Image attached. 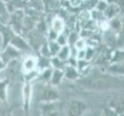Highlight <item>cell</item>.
<instances>
[{"label": "cell", "instance_id": "1", "mask_svg": "<svg viewBox=\"0 0 124 116\" xmlns=\"http://www.w3.org/2000/svg\"><path fill=\"white\" fill-rule=\"evenodd\" d=\"M23 20H24L23 9H19V10H14V12L10 13L9 22H10V27L13 29L14 33H20L23 30Z\"/></svg>", "mask_w": 124, "mask_h": 116}, {"label": "cell", "instance_id": "2", "mask_svg": "<svg viewBox=\"0 0 124 116\" xmlns=\"http://www.w3.org/2000/svg\"><path fill=\"white\" fill-rule=\"evenodd\" d=\"M20 53L22 52L19 50V49H16L13 45H7L6 47H3L1 52H0V57H1V60L4 62V63H10V62H14L19 56H20Z\"/></svg>", "mask_w": 124, "mask_h": 116}, {"label": "cell", "instance_id": "3", "mask_svg": "<svg viewBox=\"0 0 124 116\" xmlns=\"http://www.w3.org/2000/svg\"><path fill=\"white\" fill-rule=\"evenodd\" d=\"M39 100L41 102H54L59 99V92L51 86H43L40 90V96H37Z\"/></svg>", "mask_w": 124, "mask_h": 116}, {"label": "cell", "instance_id": "4", "mask_svg": "<svg viewBox=\"0 0 124 116\" xmlns=\"http://www.w3.org/2000/svg\"><path fill=\"white\" fill-rule=\"evenodd\" d=\"M37 62H39V59L36 56L27 54L26 57H23V60H22V72H23L24 75L33 73V72L37 69Z\"/></svg>", "mask_w": 124, "mask_h": 116}, {"label": "cell", "instance_id": "5", "mask_svg": "<svg viewBox=\"0 0 124 116\" xmlns=\"http://www.w3.org/2000/svg\"><path fill=\"white\" fill-rule=\"evenodd\" d=\"M10 45H13L16 49H19L20 52H29L30 50V45H29V42L24 40V39L22 37L19 33H14L10 39V42H9Z\"/></svg>", "mask_w": 124, "mask_h": 116}, {"label": "cell", "instance_id": "6", "mask_svg": "<svg viewBox=\"0 0 124 116\" xmlns=\"http://www.w3.org/2000/svg\"><path fill=\"white\" fill-rule=\"evenodd\" d=\"M69 113L70 115H81L86 110V105L80 100H71L69 103Z\"/></svg>", "mask_w": 124, "mask_h": 116}, {"label": "cell", "instance_id": "7", "mask_svg": "<svg viewBox=\"0 0 124 116\" xmlns=\"http://www.w3.org/2000/svg\"><path fill=\"white\" fill-rule=\"evenodd\" d=\"M103 13H104V17H106V19L111 20V19H114V17L120 13V7H118L116 3H111V4H107L106 10H104Z\"/></svg>", "mask_w": 124, "mask_h": 116}, {"label": "cell", "instance_id": "8", "mask_svg": "<svg viewBox=\"0 0 124 116\" xmlns=\"http://www.w3.org/2000/svg\"><path fill=\"white\" fill-rule=\"evenodd\" d=\"M51 29L56 30L57 33H63L64 29H66V22L63 20L60 16H54L53 20H51Z\"/></svg>", "mask_w": 124, "mask_h": 116}, {"label": "cell", "instance_id": "9", "mask_svg": "<svg viewBox=\"0 0 124 116\" xmlns=\"http://www.w3.org/2000/svg\"><path fill=\"white\" fill-rule=\"evenodd\" d=\"M63 77H64V70L63 69H54L53 73H51V77H50V83L53 86H57L62 82Z\"/></svg>", "mask_w": 124, "mask_h": 116}, {"label": "cell", "instance_id": "10", "mask_svg": "<svg viewBox=\"0 0 124 116\" xmlns=\"http://www.w3.org/2000/svg\"><path fill=\"white\" fill-rule=\"evenodd\" d=\"M64 77H66V79H70V80L77 79V77H78V70H77V67H76V66H71V64L66 66V69H64Z\"/></svg>", "mask_w": 124, "mask_h": 116}, {"label": "cell", "instance_id": "11", "mask_svg": "<svg viewBox=\"0 0 124 116\" xmlns=\"http://www.w3.org/2000/svg\"><path fill=\"white\" fill-rule=\"evenodd\" d=\"M56 56H57L59 59L64 60V62H67V60L70 59V47H69V45L62 46V47H60V50H59V53H57Z\"/></svg>", "mask_w": 124, "mask_h": 116}, {"label": "cell", "instance_id": "12", "mask_svg": "<svg viewBox=\"0 0 124 116\" xmlns=\"http://www.w3.org/2000/svg\"><path fill=\"white\" fill-rule=\"evenodd\" d=\"M47 46H49V52H50V56H51V57L56 56V54L59 53V50H60V47H62L56 40H49V42H47Z\"/></svg>", "mask_w": 124, "mask_h": 116}, {"label": "cell", "instance_id": "13", "mask_svg": "<svg viewBox=\"0 0 124 116\" xmlns=\"http://www.w3.org/2000/svg\"><path fill=\"white\" fill-rule=\"evenodd\" d=\"M10 16V13L7 10V6H6V1L4 0H0V19L3 20H7Z\"/></svg>", "mask_w": 124, "mask_h": 116}, {"label": "cell", "instance_id": "14", "mask_svg": "<svg viewBox=\"0 0 124 116\" xmlns=\"http://www.w3.org/2000/svg\"><path fill=\"white\" fill-rule=\"evenodd\" d=\"M51 73H53V69H50V67H46V69H43V73H41L40 79H41L43 82H50Z\"/></svg>", "mask_w": 124, "mask_h": 116}, {"label": "cell", "instance_id": "15", "mask_svg": "<svg viewBox=\"0 0 124 116\" xmlns=\"http://www.w3.org/2000/svg\"><path fill=\"white\" fill-rule=\"evenodd\" d=\"M56 42H57L60 46H66L67 42H69V37H67L66 33H59V35H57V39H56Z\"/></svg>", "mask_w": 124, "mask_h": 116}, {"label": "cell", "instance_id": "16", "mask_svg": "<svg viewBox=\"0 0 124 116\" xmlns=\"http://www.w3.org/2000/svg\"><path fill=\"white\" fill-rule=\"evenodd\" d=\"M76 50H81V49H86L87 47V40L86 39H77L74 43Z\"/></svg>", "mask_w": 124, "mask_h": 116}, {"label": "cell", "instance_id": "17", "mask_svg": "<svg viewBox=\"0 0 124 116\" xmlns=\"http://www.w3.org/2000/svg\"><path fill=\"white\" fill-rule=\"evenodd\" d=\"M0 99L6 100V82H0Z\"/></svg>", "mask_w": 124, "mask_h": 116}, {"label": "cell", "instance_id": "18", "mask_svg": "<svg viewBox=\"0 0 124 116\" xmlns=\"http://www.w3.org/2000/svg\"><path fill=\"white\" fill-rule=\"evenodd\" d=\"M106 7H107V1L100 0L99 3H97V6H96V10H99V12H104V10H106Z\"/></svg>", "mask_w": 124, "mask_h": 116}, {"label": "cell", "instance_id": "19", "mask_svg": "<svg viewBox=\"0 0 124 116\" xmlns=\"http://www.w3.org/2000/svg\"><path fill=\"white\" fill-rule=\"evenodd\" d=\"M81 3H83V0H69V4L71 7H80Z\"/></svg>", "mask_w": 124, "mask_h": 116}, {"label": "cell", "instance_id": "20", "mask_svg": "<svg viewBox=\"0 0 124 116\" xmlns=\"http://www.w3.org/2000/svg\"><path fill=\"white\" fill-rule=\"evenodd\" d=\"M4 62H3V60H1V57H0V70H1V69H3V67H4Z\"/></svg>", "mask_w": 124, "mask_h": 116}]
</instances>
